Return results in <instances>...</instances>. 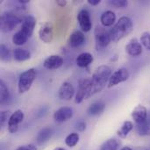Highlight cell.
I'll return each mask as SVG.
<instances>
[{
    "label": "cell",
    "instance_id": "obj_32",
    "mask_svg": "<svg viewBox=\"0 0 150 150\" xmlns=\"http://www.w3.org/2000/svg\"><path fill=\"white\" fill-rule=\"evenodd\" d=\"M10 112L9 111H3L1 112V115H0V123H1V126H3L7 120H9L10 117L9 116L10 114Z\"/></svg>",
    "mask_w": 150,
    "mask_h": 150
},
{
    "label": "cell",
    "instance_id": "obj_11",
    "mask_svg": "<svg viewBox=\"0 0 150 150\" xmlns=\"http://www.w3.org/2000/svg\"><path fill=\"white\" fill-rule=\"evenodd\" d=\"M58 95H59V98L62 100L69 101V100H70L74 97V95H75V89H74L73 85L70 83L64 82L61 85V87L59 89Z\"/></svg>",
    "mask_w": 150,
    "mask_h": 150
},
{
    "label": "cell",
    "instance_id": "obj_13",
    "mask_svg": "<svg viewBox=\"0 0 150 150\" xmlns=\"http://www.w3.org/2000/svg\"><path fill=\"white\" fill-rule=\"evenodd\" d=\"M73 116V110L69 107H62L54 112V120L58 123H63Z\"/></svg>",
    "mask_w": 150,
    "mask_h": 150
},
{
    "label": "cell",
    "instance_id": "obj_19",
    "mask_svg": "<svg viewBox=\"0 0 150 150\" xmlns=\"http://www.w3.org/2000/svg\"><path fill=\"white\" fill-rule=\"evenodd\" d=\"M76 64L80 68H86L93 62V55L90 53H82L76 57Z\"/></svg>",
    "mask_w": 150,
    "mask_h": 150
},
{
    "label": "cell",
    "instance_id": "obj_9",
    "mask_svg": "<svg viewBox=\"0 0 150 150\" xmlns=\"http://www.w3.org/2000/svg\"><path fill=\"white\" fill-rule=\"evenodd\" d=\"M77 20H78V23H79V25H80L81 29L83 32L91 31V29L92 27V24H91L90 13H89V11L87 10L83 9L78 12Z\"/></svg>",
    "mask_w": 150,
    "mask_h": 150
},
{
    "label": "cell",
    "instance_id": "obj_20",
    "mask_svg": "<svg viewBox=\"0 0 150 150\" xmlns=\"http://www.w3.org/2000/svg\"><path fill=\"white\" fill-rule=\"evenodd\" d=\"M13 57L18 62H25L30 59L31 54L28 50L25 48L18 47V48H15L13 51Z\"/></svg>",
    "mask_w": 150,
    "mask_h": 150
},
{
    "label": "cell",
    "instance_id": "obj_31",
    "mask_svg": "<svg viewBox=\"0 0 150 150\" xmlns=\"http://www.w3.org/2000/svg\"><path fill=\"white\" fill-rule=\"evenodd\" d=\"M109 4L118 8H124L128 5V2L127 0H111L109 1Z\"/></svg>",
    "mask_w": 150,
    "mask_h": 150
},
{
    "label": "cell",
    "instance_id": "obj_37",
    "mask_svg": "<svg viewBox=\"0 0 150 150\" xmlns=\"http://www.w3.org/2000/svg\"><path fill=\"white\" fill-rule=\"evenodd\" d=\"M120 150H132V149L129 148V147H124V148H122Z\"/></svg>",
    "mask_w": 150,
    "mask_h": 150
},
{
    "label": "cell",
    "instance_id": "obj_30",
    "mask_svg": "<svg viewBox=\"0 0 150 150\" xmlns=\"http://www.w3.org/2000/svg\"><path fill=\"white\" fill-rule=\"evenodd\" d=\"M141 41L148 50H150V33L144 32L141 36Z\"/></svg>",
    "mask_w": 150,
    "mask_h": 150
},
{
    "label": "cell",
    "instance_id": "obj_22",
    "mask_svg": "<svg viewBox=\"0 0 150 150\" xmlns=\"http://www.w3.org/2000/svg\"><path fill=\"white\" fill-rule=\"evenodd\" d=\"M53 134V130L50 127H45L43 129H41L40 131V133L38 134L37 137H36V141L38 142V143L42 144L47 142Z\"/></svg>",
    "mask_w": 150,
    "mask_h": 150
},
{
    "label": "cell",
    "instance_id": "obj_6",
    "mask_svg": "<svg viewBox=\"0 0 150 150\" xmlns=\"http://www.w3.org/2000/svg\"><path fill=\"white\" fill-rule=\"evenodd\" d=\"M129 76H130V74H129V71L127 69L120 68V69H117L115 72H113V74H112L107 87L112 88V87L118 85L119 83L126 82L129 78Z\"/></svg>",
    "mask_w": 150,
    "mask_h": 150
},
{
    "label": "cell",
    "instance_id": "obj_2",
    "mask_svg": "<svg viewBox=\"0 0 150 150\" xmlns=\"http://www.w3.org/2000/svg\"><path fill=\"white\" fill-rule=\"evenodd\" d=\"M134 29V24L132 19L127 16L121 17L113 27L109 31L112 41L117 42L129 35Z\"/></svg>",
    "mask_w": 150,
    "mask_h": 150
},
{
    "label": "cell",
    "instance_id": "obj_16",
    "mask_svg": "<svg viewBox=\"0 0 150 150\" xmlns=\"http://www.w3.org/2000/svg\"><path fill=\"white\" fill-rule=\"evenodd\" d=\"M147 117H148V111L147 108L143 105L136 106L132 112V118L136 124H140L146 121Z\"/></svg>",
    "mask_w": 150,
    "mask_h": 150
},
{
    "label": "cell",
    "instance_id": "obj_29",
    "mask_svg": "<svg viewBox=\"0 0 150 150\" xmlns=\"http://www.w3.org/2000/svg\"><path fill=\"white\" fill-rule=\"evenodd\" d=\"M0 56L3 62H8L11 60V52L4 44L0 46Z\"/></svg>",
    "mask_w": 150,
    "mask_h": 150
},
{
    "label": "cell",
    "instance_id": "obj_18",
    "mask_svg": "<svg viewBox=\"0 0 150 150\" xmlns=\"http://www.w3.org/2000/svg\"><path fill=\"white\" fill-rule=\"evenodd\" d=\"M84 42V35L80 31H76L69 38V44L72 47H78Z\"/></svg>",
    "mask_w": 150,
    "mask_h": 150
},
{
    "label": "cell",
    "instance_id": "obj_24",
    "mask_svg": "<svg viewBox=\"0 0 150 150\" xmlns=\"http://www.w3.org/2000/svg\"><path fill=\"white\" fill-rule=\"evenodd\" d=\"M120 146V142L117 139L112 138L107 140L101 145L100 150H118Z\"/></svg>",
    "mask_w": 150,
    "mask_h": 150
},
{
    "label": "cell",
    "instance_id": "obj_7",
    "mask_svg": "<svg viewBox=\"0 0 150 150\" xmlns=\"http://www.w3.org/2000/svg\"><path fill=\"white\" fill-rule=\"evenodd\" d=\"M24 120V112L21 110L15 111L10 117L8 120V131L11 134H15L18 132L19 124Z\"/></svg>",
    "mask_w": 150,
    "mask_h": 150
},
{
    "label": "cell",
    "instance_id": "obj_23",
    "mask_svg": "<svg viewBox=\"0 0 150 150\" xmlns=\"http://www.w3.org/2000/svg\"><path fill=\"white\" fill-rule=\"evenodd\" d=\"M133 128H134V124H133V122L127 121H127H125V122L123 123V125L121 126V127L118 130L117 134H118V135H119L120 138L125 139V138L127 137V135L130 134V132L133 130Z\"/></svg>",
    "mask_w": 150,
    "mask_h": 150
},
{
    "label": "cell",
    "instance_id": "obj_28",
    "mask_svg": "<svg viewBox=\"0 0 150 150\" xmlns=\"http://www.w3.org/2000/svg\"><path fill=\"white\" fill-rule=\"evenodd\" d=\"M79 139H80V137H79V134L77 133H71V134H69L66 137L65 143H66V145L68 147L73 148V147H75L78 143Z\"/></svg>",
    "mask_w": 150,
    "mask_h": 150
},
{
    "label": "cell",
    "instance_id": "obj_1",
    "mask_svg": "<svg viewBox=\"0 0 150 150\" xmlns=\"http://www.w3.org/2000/svg\"><path fill=\"white\" fill-rule=\"evenodd\" d=\"M112 76V69L106 65L98 67L92 76L89 78V92L88 98L93 95L100 92L106 85H108L110 77Z\"/></svg>",
    "mask_w": 150,
    "mask_h": 150
},
{
    "label": "cell",
    "instance_id": "obj_4",
    "mask_svg": "<svg viewBox=\"0 0 150 150\" xmlns=\"http://www.w3.org/2000/svg\"><path fill=\"white\" fill-rule=\"evenodd\" d=\"M36 77V69H29L23 72L18 78V89L19 93H25L30 90L32 87L33 83L34 82Z\"/></svg>",
    "mask_w": 150,
    "mask_h": 150
},
{
    "label": "cell",
    "instance_id": "obj_15",
    "mask_svg": "<svg viewBox=\"0 0 150 150\" xmlns=\"http://www.w3.org/2000/svg\"><path fill=\"white\" fill-rule=\"evenodd\" d=\"M88 92H89V78L83 79L80 84L78 91L76 95V103L80 104L84 99H88Z\"/></svg>",
    "mask_w": 150,
    "mask_h": 150
},
{
    "label": "cell",
    "instance_id": "obj_12",
    "mask_svg": "<svg viewBox=\"0 0 150 150\" xmlns=\"http://www.w3.org/2000/svg\"><path fill=\"white\" fill-rule=\"evenodd\" d=\"M125 49L126 52L132 56H139L142 54V46L136 38L130 40L129 42L126 45Z\"/></svg>",
    "mask_w": 150,
    "mask_h": 150
},
{
    "label": "cell",
    "instance_id": "obj_10",
    "mask_svg": "<svg viewBox=\"0 0 150 150\" xmlns=\"http://www.w3.org/2000/svg\"><path fill=\"white\" fill-rule=\"evenodd\" d=\"M35 25H36V18L33 15H26L25 16L22 21L20 30L30 38L33 33Z\"/></svg>",
    "mask_w": 150,
    "mask_h": 150
},
{
    "label": "cell",
    "instance_id": "obj_25",
    "mask_svg": "<svg viewBox=\"0 0 150 150\" xmlns=\"http://www.w3.org/2000/svg\"><path fill=\"white\" fill-rule=\"evenodd\" d=\"M28 39L29 37L21 30H19L12 36V42L17 46H22L28 40Z\"/></svg>",
    "mask_w": 150,
    "mask_h": 150
},
{
    "label": "cell",
    "instance_id": "obj_36",
    "mask_svg": "<svg viewBox=\"0 0 150 150\" xmlns=\"http://www.w3.org/2000/svg\"><path fill=\"white\" fill-rule=\"evenodd\" d=\"M100 0H88V3L91 5H97L98 4H100Z\"/></svg>",
    "mask_w": 150,
    "mask_h": 150
},
{
    "label": "cell",
    "instance_id": "obj_14",
    "mask_svg": "<svg viewBox=\"0 0 150 150\" xmlns=\"http://www.w3.org/2000/svg\"><path fill=\"white\" fill-rule=\"evenodd\" d=\"M63 64V59L62 56L57 54H53L45 59L43 66L47 69H60Z\"/></svg>",
    "mask_w": 150,
    "mask_h": 150
},
{
    "label": "cell",
    "instance_id": "obj_26",
    "mask_svg": "<svg viewBox=\"0 0 150 150\" xmlns=\"http://www.w3.org/2000/svg\"><path fill=\"white\" fill-rule=\"evenodd\" d=\"M135 127H136V131L139 135H141V136L150 135V123L148 120L142 123L136 124Z\"/></svg>",
    "mask_w": 150,
    "mask_h": 150
},
{
    "label": "cell",
    "instance_id": "obj_38",
    "mask_svg": "<svg viewBox=\"0 0 150 150\" xmlns=\"http://www.w3.org/2000/svg\"><path fill=\"white\" fill-rule=\"evenodd\" d=\"M54 150H65L64 149H62V148H55Z\"/></svg>",
    "mask_w": 150,
    "mask_h": 150
},
{
    "label": "cell",
    "instance_id": "obj_5",
    "mask_svg": "<svg viewBox=\"0 0 150 150\" xmlns=\"http://www.w3.org/2000/svg\"><path fill=\"white\" fill-rule=\"evenodd\" d=\"M95 35V43H96V49L101 50L106 47L110 42L112 41L110 32L107 31L105 27L98 25L94 31Z\"/></svg>",
    "mask_w": 150,
    "mask_h": 150
},
{
    "label": "cell",
    "instance_id": "obj_35",
    "mask_svg": "<svg viewBox=\"0 0 150 150\" xmlns=\"http://www.w3.org/2000/svg\"><path fill=\"white\" fill-rule=\"evenodd\" d=\"M56 4L61 7H64L67 4V1H65V0H58V1H56Z\"/></svg>",
    "mask_w": 150,
    "mask_h": 150
},
{
    "label": "cell",
    "instance_id": "obj_33",
    "mask_svg": "<svg viewBox=\"0 0 150 150\" xmlns=\"http://www.w3.org/2000/svg\"><path fill=\"white\" fill-rule=\"evenodd\" d=\"M16 150H37V149H36V147L33 144H29V145L20 146Z\"/></svg>",
    "mask_w": 150,
    "mask_h": 150
},
{
    "label": "cell",
    "instance_id": "obj_21",
    "mask_svg": "<svg viewBox=\"0 0 150 150\" xmlns=\"http://www.w3.org/2000/svg\"><path fill=\"white\" fill-rule=\"evenodd\" d=\"M105 109V104L102 101L99 102H95L88 109V113L92 116H97L101 114Z\"/></svg>",
    "mask_w": 150,
    "mask_h": 150
},
{
    "label": "cell",
    "instance_id": "obj_27",
    "mask_svg": "<svg viewBox=\"0 0 150 150\" xmlns=\"http://www.w3.org/2000/svg\"><path fill=\"white\" fill-rule=\"evenodd\" d=\"M9 98H10L9 89L7 88L3 80H0V102L1 104H4L6 101H8Z\"/></svg>",
    "mask_w": 150,
    "mask_h": 150
},
{
    "label": "cell",
    "instance_id": "obj_34",
    "mask_svg": "<svg viewBox=\"0 0 150 150\" xmlns=\"http://www.w3.org/2000/svg\"><path fill=\"white\" fill-rule=\"evenodd\" d=\"M76 128L78 131L83 132V131H84V130L86 129V124H85L84 122H83V121H80V122H78V123L76 124Z\"/></svg>",
    "mask_w": 150,
    "mask_h": 150
},
{
    "label": "cell",
    "instance_id": "obj_17",
    "mask_svg": "<svg viewBox=\"0 0 150 150\" xmlns=\"http://www.w3.org/2000/svg\"><path fill=\"white\" fill-rule=\"evenodd\" d=\"M100 22L103 26L107 27L112 25L116 22V14L112 11H106L102 13L100 17Z\"/></svg>",
    "mask_w": 150,
    "mask_h": 150
},
{
    "label": "cell",
    "instance_id": "obj_8",
    "mask_svg": "<svg viewBox=\"0 0 150 150\" xmlns=\"http://www.w3.org/2000/svg\"><path fill=\"white\" fill-rule=\"evenodd\" d=\"M39 37L45 43H50L54 39V27L50 22L44 23L39 30Z\"/></svg>",
    "mask_w": 150,
    "mask_h": 150
},
{
    "label": "cell",
    "instance_id": "obj_3",
    "mask_svg": "<svg viewBox=\"0 0 150 150\" xmlns=\"http://www.w3.org/2000/svg\"><path fill=\"white\" fill-rule=\"evenodd\" d=\"M25 18V17H24ZM24 18L15 11H5L2 14L0 18V28L3 33H9L12 31L19 23H22Z\"/></svg>",
    "mask_w": 150,
    "mask_h": 150
}]
</instances>
